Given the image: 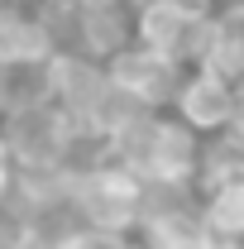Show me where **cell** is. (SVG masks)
<instances>
[{"instance_id": "obj_1", "label": "cell", "mask_w": 244, "mask_h": 249, "mask_svg": "<svg viewBox=\"0 0 244 249\" xmlns=\"http://www.w3.org/2000/svg\"><path fill=\"white\" fill-rule=\"evenodd\" d=\"M129 29H134L139 48L177 62L187 72V67H201L206 48H211V34H215V19H211V10H196L187 0H149L129 15Z\"/></svg>"}, {"instance_id": "obj_2", "label": "cell", "mask_w": 244, "mask_h": 249, "mask_svg": "<svg viewBox=\"0 0 244 249\" xmlns=\"http://www.w3.org/2000/svg\"><path fill=\"white\" fill-rule=\"evenodd\" d=\"M0 129H5V144H10V158H15L19 178H62V158H67V144H72L77 124L53 101L5 110Z\"/></svg>"}, {"instance_id": "obj_3", "label": "cell", "mask_w": 244, "mask_h": 249, "mask_svg": "<svg viewBox=\"0 0 244 249\" xmlns=\"http://www.w3.org/2000/svg\"><path fill=\"white\" fill-rule=\"evenodd\" d=\"M10 196H15V211L24 220V240L29 245L67 249L87 230V220L77 211V192H72L67 178H15Z\"/></svg>"}, {"instance_id": "obj_4", "label": "cell", "mask_w": 244, "mask_h": 249, "mask_svg": "<svg viewBox=\"0 0 244 249\" xmlns=\"http://www.w3.org/2000/svg\"><path fill=\"white\" fill-rule=\"evenodd\" d=\"M72 192H77V211L91 230H110V235H124V240L139 230L144 182L129 168H120L115 158L82 173V178H72Z\"/></svg>"}, {"instance_id": "obj_5", "label": "cell", "mask_w": 244, "mask_h": 249, "mask_svg": "<svg viewBox=\"0 0 244 249\" xmlns=\"http://www.w3.org/2000/svg\"><path fill=\"white\" fill-rule=\"evenodd\" d=\"M43 72H48V101H53L72 124L91 129L96 115H101V106H105V96H110L105 62L82 58V53H72V48H58L53 58L43 62Z\"/></svg>"}, {"instance_id": "obj_6", "label": "cell", "mask_w": 244, "mask_h": 249, "mask_svg": "<svg viewBox=\"0 0 244 249\" xmlns=\"http://www.w3.org/2000/svg\"><path fill=\"white\" fill-rule=\"evenodd\" d=\"M105 77H110V87L124 91L134 106L163 115V110L173 106V96H177L182 67L168 62V58H158V53H149V48H139V43H129V48H120L115 58L105 62Z\"/></svg>"}, {"instance_id": "obj_7", "label": "cell", "mask_w": 244, "mask_h": 249, "mask_svg": "<svg viewBox=\"0 0 244 249\" xmlns=\"http://www.w3.org/2000/svg\"><path fill=\"white\" fill-rule=\"evenodd\" d=\"M168 115L173 120H182L192 134H220L230 115H235V82H225V77H215L206 67H187L182 82H177V96H173V106H168Z\"/></svg>"}, {"instance_id": "obj_8", "label": "cell", "mask_w": 244, "mask_h": 249, "mask_svg": "<svg viewBox=\"0 0 244 249\" xmlns=\"http://www.w3.org/2000/svg\"><path fill=\"white\" fill-rule=\"evenodd\" d=\"M134 43V29H129V10L115 5V0H96V5H82L77 19H72V38L67 48L82 53V58L110 62L120 48Z\"/></svg>"}, {"instance_id": "obj_9", "label": "cell", "mask_w": 244, "mask_h": 249, "mask_svg": "<svg viewBox=\"0 0 244 249\" xmlns=\"http://www.w3.org/2000/svg\"><path fill=\"white\" fill-rule=\"evenodd\" d=\"M53 53V34L29 0H0V67L48 62Z\"/></svg>"}, {"instance_id": "obj_10", "label": "cell", "mask_w": 244, "mask_h": 249, "mask_svg": "<svg viewBox=\"0 0 244 249\" xmlns=\"http://www.w3.org/2000/svg\"><path fill=\"white\" fill-rule=\"evenodd\" d=\"M196 216H201V230L220 249H240L244 245V182H220V187L196 192Z\"/></svg>"}, {"instance_id": "obj_11", "label": "cell", "mask_w": 244, "mask_h": 249, "mask_svg": "<svg viewBox=\"0 0 244 249\" xmlns=\"http://www.w3.org/2000/svg\"><path fill=\"white\" fill-rule=\"evenodd\" d=\"M220 182H244V134L230 124L201 139V163H196V192Z\"/></svg>"}, {"instance_id": "obj_12", "label": "cell", "mask_w": 244, "mask_h": 249, "mask_svg": "<svg viewBox=\"0 0 244 249\" xmlns=\"http://www.w3.org/2000/svg\"><path fill=\"white\" fill-rule=\"evenodd\" d=\"M24 245V220L15 211V196H0V249H19Z\"/></svg>"}, {"instance_id": "obj_13", "label": "cell", "mask_w": 244, "mask_h": 249, "mask_svg": "<svg viewBox=\"0 0 244 249\" xmlns=\"http://www.w3.org/2000/svg\"><path fill=\"white\" fill-rule=\"evenodd\" d=\"M67 249H124V235H110V230H91V225H87V230H82V235H77V240H72Z\"/></svg>"}, {"instance_id": "obj_14", "label": "cell", "mask_w": 244, "mask_h": 249, "mask_svg": "<svg viewBox=\"0 0 244 249\" xmlns=\"http://www.w3.org/2000/svg\"><path fill=\"white\" fill-rule=\"evenodd\" d=\"M15 178H19V173H15V158H10V144H5V129H0V196H5V192L15 187Z\"/></svg>"}, {"instance_id": "obj_15", "label": "cell", "mask_w": 244, "mask_h": 249, "mask_svg": "<svg viewBox=\"0 0 244 249\" xmlns=\"http://www.w3.org/2000/svg\"><path fill=\"white\" fill-rule=\"evenodd\" d=\"M187 5H196V10H220L225 0H187Z\"/></svg>"}, {"instance_id": "obj_16", "label": "cell", "mask_w": 244, "mask_h": 249, "mask_svg": "<svg viewBox=\"0 0 244 249\" xmlns=\"http://www.w3.org/2000/svg\"><path fill=\"white\" fill-rule=\"evenodd\" d=\"M115 5H124V10L134 15V10H139V5H149V0H115Z\"/></svg>"}, {"instance_id": "obj_17", "label": "cell", "mask_w": 244, "mask_h": 249, "mask_svg": "<svg viewBox=\"0 0 244 249\" xmlns=\"http://www.w3.org/2000/svg\"><path fill=\"white\" fill-rule=\"evenodd\" d=\"M124 249H149V245H144V240H134V235H129V240H124Z\"/></svg>"}, {"instance_id": "obj_18", "label": "cell", "mask_w": 244, "mask_h": 249, "mask_svg": "<svg viewBox=\"0 0 244 249\" xmlns=\"http://www.w3.org/2000/svg\"><path fill=\"white\" fill-rule=\"evenodd\" d=\"M19 249H43V245H29V240H24V245H19Z\"/></svg>"}, {"instance_id": "obj_19", "label": "cell", "mask_w": 244, "mask_h": 249, "mask_svg": "<svg viewBox=\"0 0 244 249\" xmlns=\"http://www.w3.org/2000/svg\"><path fill=\"white\" fill-rule=\"evenodd\" d=\"M240 249H244V245H240Z\"/></svg>"}]
</instances>
